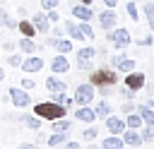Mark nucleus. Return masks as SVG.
I'll list each match as a JSON object with an SVG mask.
<instances>
[{"label":"nucleus","mask_w":154,"mask_h":149,"mask_svg":"<svg viewBox=\"0 0 154 149\" xmlns=\"http://www.w3.org/2000/svg\"><path fill=\"white\" fill-rule=\"evenodd\" d=\"M5 26H7V29H17V22H14V19H7V24H5Z\"/></svg>","instance_id":"48"},{"label":"nucleus","mask_w":154,"mask_h":149,"mask_svg":"<svg viewBox=\"0 0 154 149\" xmlns=\"http://www.w3.org/2000/svg\"><path fill=\"white\" fill-rule=\"evenodd\" d=\"M41 7L43 10H53V7H58V0H41Z\"/></svg>","instance_id":"38"},{"label":"nucleus","mask_w":154,"mask_h":149,"mask_svg":"<svg viewBox=\"0 0 154 149\" xmlns=\"http://www.w3.org/2000/svg\"><path fill=\"white\" fill-rule=\"evenodd\" d=\"M34 87H36L34 79H22V89H34Z\"/></svg>","instance_id":"41"},{"label":"nucleus","mask_w":154,"mask_h":149,"mask_svg":"<svg viewBox=\"0 0 154 149\" xmlns=\"http://www.w3.org/2000/svg\"><path fill=\"white\" fill-rule=\"evenodd\" d=\"M120 96H125V99H135V91L128 89V87H123V89H120Z\"/></svg>","instance_id":"39"},{"label":"nucleus","mask_w":154,"mask_h":149,"mask_svg":"<svg viewBox=\"0 0 154 149\" xmlns=\"http://www.w3.org/2000/svg\"><path fill=\"white\" fill-rule=\"evenodd\" d=\"M65 31H67V36H70L72 41H82V38H84L82 31H79V26H77L75 22H65Z\"/></svg>","instance_id":"21"},{"label":"nucleus","mask_w":154,"mask_h":149,"mask_svg":"<svg viewBox=\"0 0 154 149\" xmlns=\"http://www.w3.org/2000/svg\"><path fill=\"white\" fill-rule=\"evenodd\" d=\"M46 87H48V91H65V82L58 79L55 74H51V77L46 79Z\"/></svg>","instance_id":"22"},{"label":"nucleus","mask_w":154,"mask_h":149,"mask_svg":"<svg viewBox=\"0 0 154 149\" xmlns=\"http://www.w3.org/2000/svg\"><path fill=\"white\" fill-rule=\"evenodd\" d=\"M19 67H22L24 72H41V70H43V60L36 58V55H29L26 60L19 62Z\"/></svg>","instance_id":"12"},{"label":"nucleus","mask_w":154,"mask_h":149,"mask_svg":"<svg viewBox=\"0 0 154 149\" xmlns=\"http://www.w3.org/2000/svg\"><path fill=\"white\" fill-rule=\"evenodd\" d=\"M116 82H118V70H113V67H99L89 74V84H94V87H101V84L116 87Z\"/></svg>","instance_id":"2"},{"label":"nucleus","mask_w":154,"mask_h":149,"mask_svg":"<svg viewBox=\"0 0 154 149\" xmlns=\"http://www.w3.org/2000/svg\"><path fill=\"white\" fill-rule=\"evenodd\" d=\"M91 58H96V48L87 46V48H79L77 50V60H91Z\"/></svg>","instance_id":"28"},{"label":"nucleus","mask_w":154,"mask_h":149,"mask_svg":"<svg viewBox=\"0 0 154 149\" xmlns=\"http://www.w3.org/2000/svg\"><path fill=\"white\" fill-rule=\"evenodd\" d=\"M94 99H96L94 84H77V89H75V96H72V101H77V106H89Z\"/></svg>","instance_id":"3"},{"label":"nucleus","mask_w":154,"mask_h":149,"mask_svg":"<svg viewBox=\"0 0 154 149\" xmlns=\"http://www.w3.org/2000/svg\"><path fill=\"white\" fill-rule=\"evenodd\" d=\"M128 14H130V19H132V22H137V19H140V10H137L135 0H132V2H128Z\"/></svg>","instance_id":"32"},{"label":"nucleus","mask_w":154,"mask_h":149,"mask_svg":"<svg viewBox=\"0 0 154 149\" xmlns=\"http://www.w3.org/2000/svg\"><path fill=\"white\" fill-rule=\"evenodd\" d=\"M10 99H12V103L17 106V108H26V106H31V99H29V94H26V89H19V87H10Z\"/></svg>","instance_id":"5"},{"label":"nucleus","mask_w":154,"mask_h":149,"mask_svg":"<svg viewBox=\"0 0 154 149\" xmlns=\"http://www.w3.org/2000/svg\"><path fill=\"white\" fill-rule=\"evenodd\" d=\"M2 48H5V50H14V43H12V41H5Z\"/></svg>","instance_id":"46"},{"label":"nucleus","mask_w":154,"mask_h":149,"mask_svg":"<svg viewBox=\"0 0 154 149\" xmlns=\"http://www.w3.org/2000/svg\"><path fill=\"white\" fill-rule=\"evenodd\" d=\"M0 2H5V0H0Z\"/></svg>","instance_id":"53"},{"label":"nucleus","mask_w":154,"mask_h":149,"mask_svg":"<svg viewBox=\"0 0 154 149\" xmlns=\"http://www.w3.org/2000/svg\"><path fill=\"white\" fill-rule=\"evenodd\" d=\"M51 101H55V103H60V106H65V108L72 103V99H70L65 91H51Z\"/></svg>","instance_id":"23"},{"label":"nucleus","mask_w":154,"mask_h":149,"mask_svg":"<svg viewBox=\"0 0 154 149\" xmlns=\"http://www.w3.org/2000/svg\"><path fill=\"white\" fill-rule=\"evenodd\" d=\"M144 84H147L144 72H135V70H130V72H128V77H125V87H128V89L140 91V89H144Z\"/></svg>","instance_id":"6"},{"label":"nucleus","mask_w":154,"mask_h":149,"mask_svg":"<svg viewBox=\"0 0 154 149\" xmlns=\"http://www.w3.org/2000/svg\"><path fill=\"white\" fill-rule=\"evenodd\" d=\"M19 50H24V53H34V50H36V43H34L29 36H24V38L19 41Z\"/></svg>","instance_id":"30"},{"label":"nucleus","mask_w":154,"mask_h":149,"mask_svg":"<svg viewBox=\"0 0 154 149\" xmlns=\"http://www.w3.org/2000/svg\"><path fill=\"white\" fill-rule=\"evenodd\" d=\"M149 29H152V31H154V22H149Z\"/></svg>","instance_id":"52"},{"label":"nucleus","mask_w":154,"mask_h":149,"mask_svg":"<svg viewBox=\"0 0 154 149\" xmlns=\"http://www.w3.org/2000/svg\"><path fill=\"white\" fill-rule=\"evenodd\" d=\"M19 120H22L29 130H36V132L41 130V118H38V115H29V113H26V115H19Z\"/></svg>","instance_id":"19"},{"label":"nucleus","mask_w":154,"mask_h":149,"mask_svg":"<svg viewBox=\"0 0 154 149\" xmlns=\"http://www.w3.org/2000/svg\"><path fill=\"white\" fill-rule=\"evenodd\" d=\"M101 147L103 149H120L123 147V139H120V135H113V137H106L101 142Z\"/></svg>","instance_id":"25"},{"label":"nucleus","mask_w":154,"mask_h":149,"mask_svg":"<svg viewBox=\"0 0 154 149\" xmlns=\"http://www.w3.org/2000/svg\"><path fill=\"white\" fill-rule=\"evenodd\" d=\"M149 94H152V96H154V84H149Z\"/></svg>","instance_id":"50"},{"label":"nucleus","mask_w":154,"mask_h":149,"mask_svg":"<svg viewBox=\"0 0 154 149\" xmlns=\"http://www.w3.org/2000/svg\"><path fill=\"white\" fill-rule=\"evenodd\" d=\"M135 111L140 113V118H142V123H144V125H152V127H154V111H152L149 106H144V103H142V106H135Z\"/></svg>","instance_id":"17"},{"label":"nucleus","mask_w":154,"mask_h":149,"mask_svg":"<svg viewBox=\"0 0 154 149\" xmlns=\"http://www.w3.org/2000/svg\"><path fill=\"white\" fill-rule=\"evenodd\" d=\"M120 139H123V147H142L140 130H135V127H125L120 132Z\"/></svg>","instance_id":"8"},{"label":"nucleus","mask_w":154,"mask_h":149,"mask_svg":"<svg viewBox=\"0 0 154 149\" xmlns=\"http://www.w3.org/2000/svg\"><path fill=\"white\" fill-rule=\"evenodd\" d=\"M51 70H53V74H63V72L70 70V60H67L63 53H58V55L51 60Z\"/></svg>","instance_id":"13"},{"label":"nucleus","mask_w":154,"mask_h":149,"mask_svg":"<svg viewBox=\"0 0 154 149\" xmlns=\"http://www.w3.org/2000/svg\"><path fill=\"white\" fill-rule=\"evenodd\" d=\"M46 17H48V22H60V14H58V10H55V7H53V10H48V14H46Z\"/></svg>","instance_id":"36"},{"label":"nucleus","mask_w":154,"mask_h":149,"mask_svg":"<svg viewBox=\"0 0 154 149\" xmlns=\"http://www.w3.org/2000/svg\"><path fill=\"white\" fill-rule=\"evenodd\" d=\"M34 115H38L41 120H55V118L67 115V108L55 103V101H41V103L34 106Z\"/></svg>","instance_id":"1"},{"label":"nucleus","mask_w":154,"mask_h":149,"mask_svg":"<svg viewBox=\"0 0 154 149\" xmlns=\"http://www.w3.org/2000/svg\"><path fill=\"white\" fill-rule=\"evenodd\" d=\"M72 17H75V19H79V22H91V19H94V12H91V7H89V5L79 2V5H75V7H72Z\"/></svg>","instance_id":"10"},{"label":"nucleus","mask_w":154,"mask_h":149,"mask_svg":"<svg viewBox=\"0 0 154 149\" xmlns=\"http://www.w3.org/2000/svg\"><path fill=\"white\" fill-rule=\"evenodd\" d=\"M106 127H108V132L111 135H120L123 130H125V120L123 118H116V115H106Z\"/></svg>","instance_id":"14"},{"label":"nucleus","mask_w":154,"mask_h":149,"mask_svg":"<svg viewBox=\"0 0 154 149\" xmlns=\"http://www.w3.org/2000/svg\"><path fill=\"white\" fill-rule=\"evenodd\" d=\"M144 17L147 22H154V2H144Z\"/></svg>","instance_id":"33"},{"label":"nucleus","mask_w":154,"mask_h":149,"mask_svg":"<svg viewBox=\"0 0 154 149\" xmlns=\"http://www.w3.org/2000/svg\"><path fill=\"white\" fill-rule=\"evenodd\" d=\"M144 123H142V118H140V113L137 111H130L128 113V118H125V127H135V130H140Z\"/></svg>","instance_id":"20"},{"label":"nucleus","mask_w":154,"mask_h":149,"mask_svg":"<svg viewBox=\"0 0 154 149\" xmlns=\"http://www.w3.org/2000/svg\"><path fill=\"white\" fill-rule=\"evenodd\" d=\"M96 17H99V26H101L103 31L113 29V26H116V22H118V14L113 12V7H106V10H103V12H99Z\"/></svg>","instance_id":"7"},{"label":"nucleus","mask_w":154,"mask_h":149,"mask_svg":"<svg viewBox=\"0 0 154 149\" xmlns=\"http://www.w3.org/2000/svg\"><path fill=\"white\" fill-rule=\"evenodd\" d=\"M7 19H10V17H7V12L0 7V26H5V24H7Z\"/></svg>","instance_id":"45"},{"label":"nucleus","mask_w":154,"mask_h":149,"mask_svg":"<svg viewBox=\"0 0 154 149\" xmlns=\"http://www.w3.org/2000/svg\"><path fill=\"white\" fill-rule=\"evenodd\" d=\"M17 29H19L24 36H29V38H34V34H36V29H34L31 22H17Z\"/></svg>","instance_id":"27"},{"label":"nucleus","mask_w":154,"mask_h":149,"mask_svg":"<svg viewBox=\"0 0 154 149\" xmlns=\"http://www.w3.org/2000/svg\"><path fill=\"white\" fill-rule=\"evenodd\" d=\"M91 111H94V115H96V120H99V118H106V115L111 113V106H108V101H99L96 108H91Z\"/></svg>","instance_id":"26"},{"label":"nucleus","mask_w":154,"mask_h":149,"mask_svg":"<svg viewBox=\"0 0 154 149\" xmlns=\"http://www.w3.org/2000/svg\"><path fill=\"white\" fill-rule=\"evenodd\" d=\"M82 137H84V139H94V137H99V127H87V130L82 132Z\"/></svg>","instance_id":"34"},{"label":"nucleus","mask_w":154,"mask_h":149,"mask_svg":"<svg viewBox=\"0 0 154 149\" xmlns=\"http://www.w3.org/2000/svg\"><path fill=\"white\" fill-rule=\"evenodd\" d=\"M152 41H154L152 36H144V38H140V41H137V46H152Z\"/></svg>","instance_id":"43"},{"label":"nucleus","mask_w":154,"mask_h":149,"mask_svg":"<svg viewBox=\"0 0 154 149\" xmlns=\"http://www.w3.org/2000/svg\"><path fill=\"white\" fill-rule=\"evenodd\" d=\"M79 2H84V5H91V2H94V0H79Z\"/></svg>","instance_id":"51"},{"label":"nucleus","mask_w":154,"mask_h":149,"mask_svg":"<svg viewBox=\"0 0 154 149\" xmlns=\"http://www.w3.org/2000/svg\"><path fill=\"white\" fill-rule=\"evenodd\" d=\"M140 130H142V127H140ZM140 137H142V142H154V127L147 125V127L140 132Z\"/></svg>","instance_id":"31"},{"label":"nucleus","mask_w":154,"mask_h":149,"mask_svg":"<svg viewBox=\"0 0 154 149\" xmlns=\"http://www.w3.org/2000/svg\"><path fill=\"white\" fill-rule=\"evenodd\" d=\"M51 46L55 48V53H63V55H67V53L72 50V41H67V38H60V36H55V38L51 41Z\"/></svg>","instance_id":"15"},{"label":"nucleus","mask_w":154,"mask_h":149,"mask_svg":"<svg viewBox=\"0 0 154 149\" xmlns=\"http://www.w3.org/2000/svg\"><path fill=\"white\" fill-rule=\"evenodd\" d=\"M7 62H10V65H12V67H19V62H22V58H19V55H17V53H12V55H10V58H7Z\"/></svg>","instance_id":"37"},{"label":"nucleus","mask_w":154,"mask_h":149,"mask_svg":"<svg viewBox=\"0 0 154 149\" xmlns=\"http://www.w3.org/2000/svg\"><path fill=\"white\" fill-rule=\"evenodd\" d=\"M130 111H135V103L132 101H125L123 103V113H130Z\"/></svg>","instance_id":"44"},{"label":"nucleus","mask_w":154,"mask_h":149,"mask_svg":"<svg viewBox=\"0 0 154 149\" xmlns=\"http://www.w3.org/2000/svg\"><path fill=\"white\" fill-rule=\"evenodd\" d=\"M96 89H99V94H101V96H108V94H113V89H116V87H111V84H101V87H96Z\"/></svg>","instance_id":"35"},{"label":"nucleus","mask_w":154,"mask_h":149,"mask_svg":"<svg viewBox=\"0 0 154 149\" xmlns=\"http://www.w3.org/2000/svg\"><path fill=\"white\" fill-rule=\"evenodd\" d=\"M77 26H79V31H82V36H84L87 41H94V29H91L89 22H79Z\"/></svg>","instance_id":"29"},{"label":"nucleus","mask_w":154,"mask_h":149,"mask_svg":"<svg viewBox=\"0 0 154 149\" xmlns=\"http://www.w3.org/2000/svg\"><path fill=\"white\" fill-rule=\"evenodd\" d=\"M75 118H77L79 123H94V120H96V115H94V111H91L89 106H79V108L75 111Z\"/></svg>","instance_id":"16"},{"label":"nucleus","mask_w":154,"mask_h":149,"mask_svg":"<svg viewBox=\"0 0 154 149\" xmlns=\"http://www.w3.org/2000/svg\"><path fill=\"white\" fill-rule=\"evenodd\" d=\"M111 67L113 70H120V72H130V70H135V60H130L128 55H113L111 58Z\"/></svg>","instance_id":"9"},{"label":"nucleus","mask_w":154,"mask_h":149,"mask_svg":"<svg viewBox=\"0 0 154 149\" xmlns=\"http://www.w3.org/2000/svg\"><path fill=\"white\" fill-rule=\"evenodd\" d=\"M5 79V70H2V65H0V82Z\"/></svg>","instance_id":"49"},{"label":"nucleus","mask_w":154,"mask_h":149,"mask_svg":"<svg viewBox=\"0 0 154 149\" xmlns=\"http://www.w3.org/2000/svg\"><path fill=\"white\" fill-rule=\"evenodd\" d=\"M108 41L113 43V48H125L128 43H130V31L128 29H123V26H113V29H108Z\"/></svg>","instance_id":"4"},{"label":"nucleus","mask_w":154,"mask_h":149,"mask_svg":"<svg viewBox=\"0 0 154 149\" xmlns=\"http://www.w3.org/2000/svg\"><path fill=\"white\" fill-rule=\"evenodd\" d=\"M51 127H53V132H70L72 130V123L63 115V118H55V120H51Z\"/></svg>","instance_id":"18"},{"label":"nucleus","mask_w":154,"mask_h":149,"mask_svg":"<svg viewBox=\"0 0 154 149\" xmlns=\"http://www.w3.org/2000/svg\"><path fill=\"white\" fill-rule=\"evenodd\" d=\"M77 67L79 70H89L91 67V60H77Z\"/></svg>","instance_id":"40"},{"label":"nucleus","mask_w":154,"mask_h":149,"mask_svg":"<svg viewBox=\"0 0 154 149\" xmlns=\"http://www.w3.org/2000/svg\"><path fill=\"white\" fill-rule=\"evenodd\" d=\"M29 22L34 24V29H36L38 34H48V31H51V22H48V17H46L43 12H36Z\"/></svg>","instance_id":"11"},{"label":"nucleus","mask_w":154,"mask_h":149,"mask_svg":"<svg viewBox=\"0 0 154 149\" xmlns=\"http://www.w3.org/2000/svg\"><path fill=\"white\" fill-rule=\"evenodd\" d=\"M63 147H67V149H77V147H79V142H75V139H65V142H63Z\"/></svg>","instance_id":"42"},{"label":"nucleus","mask_w":154,"mask_h":149,"mask_svg":"<svg viewBox=\"0 0 154 149\" xmlns=\"http://www.w3.org/2000/svg\"><path fill=\"white\" fill-rule=\"evenodd\" d=\"M101 2H103L106 7H116V5H118V0H101Z\"/></svg>","instance_id":"47"},{"label":"nucleus","mask_w":154,"mask_h":149,"mask_svg":"<svg viewBox=\"0 0 154 149\" xmlns=\"http://www.w3.org/2000/svg\"><path fill=\"white\" fill-rule=\"evenodd\" d=\"M65 139H67V132H53V135L46 139V144H48V147H63Z\"/></svg>","instance_id":"24"}]
</instances>
